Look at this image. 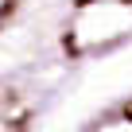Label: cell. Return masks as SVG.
Segmentation results:
<instances>
[{
	"instance_id": "1",
	"label": "cell",
	"mask_w": 132,
	"mask_h": 132,
	"mask_svg": "<svg viewBox=\"0 0 132 132\" xmlns=\"http://www.w3.org/2000/svg\"><path fill=\"white\" fill-rule=\"evenodd\" d=\"M20 12H23V0H0V39H4V35L16 27Z\"/></svg>"
}]
</instances>
